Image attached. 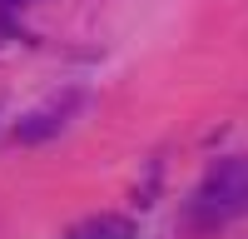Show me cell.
Instances as JSON below:
<instances>
[{
    "instance_id": "1",
    "label": "cell",
    "mask_w": 248,
    "mask_h": 239,
    "mask_svg": "<svg viewBox=\"0 0 248 239\" xmlns=\"http://www.w3.org/2000/svg\"><path fill=\"white\" fill-rule=\"evenodd\" d=\"M248 209V170L243 165H218L194 194V219L199 224H229L233 214Z\"/></svg>"
},
{
    "instance_id": "2",
    "label": "cell",
    "mask_w": 248,
    "mask_h": 239,
    "mask_svg": "<svg viewBox=\"0 0 248 239\" xmlns=\"http://www.w3.org/2000/svg\"><path fill=\"white\" fill-rule=\"evenodd\" d=\"M75 105H79V100H75V95H65V100H55V105H45V110H30V115L15 125V139H20V145H40V139L60 135Z\"/></svg>"
},
{
    "instance_id": "3",
    "label": "cell",
    "mask_w": 248,
    "mask_h": 239,
    "mask_svg": "<svg viewBox=\"0 0 248 239\" xmlns=\"http://www.w3.org/2000/svg\"><path fill=\"white\" fill-rule=\"evenodd\" d=\"M65 239H134V224L124 214H94V219H79Z\"/></svg>"
},
{
    "instance_id": "4",
    "label": "cell",
    "mask_w": 248,
    "mask_h": 239,
    "mask_svg": "<svg viewBox=\"0 0 248 239\" xmlns=\"http://www.w3.org/2000/svg\"><path fill=\"white\" fill-rule=\"evenodd\" d=\"M10 5H25V0H0V10H10Z\"/></svg>"
}]
</instances>
